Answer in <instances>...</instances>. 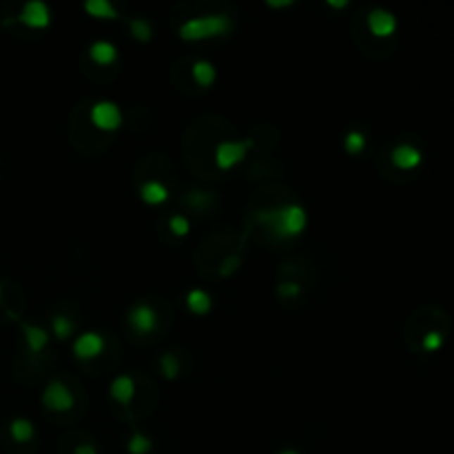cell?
Wrapping results in <instances>:
<instances>
[{
    "mask_svg": "<svg viewBox=\"0 0 454 454\" xmlns=\"http://www.w3.org/2000/svg\"><path fill=\"white\" fill-rule=\"evenodd\" d=\"M84 11L91 13L94 18H107V20H113L118 16L115 7L109 0H89V3H84Z\"/></svg>",
    "mask_w": 454,
    "mask_h": 454,
    "instance_id": "ac0fdd59",
    "label": "cell"
},
{
    "mask_svg": "<svg viewBox=\"0 0 454 454\" xmlns=\"http://www.w3.org/2000/svg\"><path fill=\"white\" fill-rule=\"evenodd\" d=\"M104 351V339L100 332H82V335L73 341V355L78 359H96Z\"/></svg>",
    "mask_w": 454,
    "mask_h": 454,
    "instance_id": "9c48e42d",
    "label": "cell"
},
{
    "mask_svg": "<svg viewBox=\"0 0 454 454\" xmlns=\"http://www.w3.org/2000/svg\"><path fill=\"white\" fill-rule=\"evenodd\" d=\"M231 29H233V23L229 16H224V13H208V16H198V18L182 23L179 38L198 42V40H206V38L224 36V34H229Z\"/></svg>",
    "mask_w": 454,
    "mask_h": 454,
    "instance_id": "7a4b0ae2",
    "label": "cell"
},
{
    "mask_svg": "<svg viewBox=\"0 0 454 454\" xmlns=\"http://www.w3.org/2000/svg\"><path fill=\"white\" fill-rule=\"evenodd\" d=\"M129 324L135 332L149 335V332H153L158 328V313L153 310V306H149L142 301V304H135L129 310Z\"/></svg>",
    "mask_w": 454,
    "mask_h": 454,
    "instance_id": "52a82bcc",
    "label": "cell"
},
{
    "mask_svg": "<svg viewBox=\"0 0 454 454\" xmlns=\"http://www.w3.org/2000/svg\"><path fill=\"white\" fill-rule=\"evenodd\" d=\"M160 368H162V372H164L166 379H175V377L179 374V361H177L175 355L164 353L162 359H160Z\"/></svg>",
    "mask_w": 454,
    "mask_h": 454,
    "instance_id": "603a6c76",
    "label": "cell"
},
{
    "mask_svg": "<svg viewBox=\"0 0 454 454\" xmlns=\"http://www.w3.org/2000/svg\"><path fill=\"white\" fill-rule=\"evenodd\" d=\"M326 5H328V7H332V9H343V7H348L346 0H328Z\"/></svg>",
    "mask_w": 454,
    "mask_h": 454,
    "instance_id": "f1b7e54d",
    "label": "cell"
},
{
    "mask_svg": "<svg viewBox=\"0 0 454 454\" xmlns=\"http://www.w3.org/2000/svg\"><path fill=\"white\" fill-rule=\"evenodd\" d=\"M390 160H392V164L397 166V169L412 171L423 162V156H421V151L417 146H412V144H399V146L392 149Z\"/></svg>",
    "mask_w": 454,
    "mask_h": 454,
    "instance_id": "30bf717a",
    "label": "cell"
},
{
    "mask_svg": "<svg viewBox=\"0 0 454 454\" xmlns=\"http://www.w3.org/2000/svg\"><path fill=\"white\" fill-rule=\"evenodd\" d=\"M368 29L372 32V36L377 38H388L397 32V18L395 13L377 7L368 13Z\"/></svg>",
    "mask_w": 454,
    "mask_h": 454,
    "instance_id": "ba28073f",
    "label": "cell"
},
{
    "mask_svg": "<svg viewBox=\"0 0 454 454\" xmlns=\"http://www.w3.org/2000/svg\"><path fill=\"white\" fill-rule=\"evenodd\" d=\"M20 328H23V335H25V341H27V348L29 353H42L44 348L49 343V332L40 328V326H34V324H27V322H20Z\"/></svg>",
    "mask_w": 454,
    "mask_h": 454,
    "instance_id": "8fae6325",
    "label": "cell"
},
{
    "mask_svg": "<svg viewBox=\"0 0 454 454\" xmlns=\"http://www.w3.org/2000/svg\"><path fill=\"white\" fill-rule=\"evenodd\" d=\"M291 5H293L291 0H279V3L277 0H268V7H291Z\"/></svg>",
    "mask_w": 454,
    "mask_h": 454,
    "instance_id": "f546056e",
    "label": "cell"
},
{
    "mask_svg": "<svg viewBox=\"0 0 454 454\" xmlns=\"http://www.w3.org/2000/svg\"><path fill=\"white\" fill-rule=\"evenodd\" d=\"M210 306H213V299H210V295L202 289H193L187 293V308L195 315H206L210 310Z\"/></svg>",
    "mask_w": 454,
    "mask_h": 454,
    "instance_id": "2e32d148",
    "label": "cell"
},
{
    "mask_svg": "<svg viewBox=\"0 0 454 454\" xmlns=\"http://www.w3.org/2000/svg\"><path fill=\"white\" fill-rule=\"evenodd\" d=\"M109 395L113 401L118 403H131L133 397H135V382H133V377L129 374H120L115 377V379L111 382V388H109Z\"/></svg>",
    "mask_w": 454,
    "mask_h": 454,
    "instance_id": "7c38bea8",
    "label": "cell"
},
{
    "mask_svg": "<svg viewBox=\"0 0 454 454\" xmlns=\"http://www.w3.org/2000/svg\"><path fill=\"white\" fill-rule=\"evenodd\" d=\"M0 299H3V286H0Z\"/></svg>",
    "mask_w": 454,
    "mask_h": 454,
    "instance_id": "1f68e13d",
    "label": "cell"
},
{
    "mask_svg": "<svg viewBox=\"0 0 454 454\" xmlns=\"http://www.w3.org/2000/svg\"><path fill=\"white\" fill-rule=\"evenodd\" d=\"M237 264H239L237 257H231V260H224V264H222V275H229L231 270L237 268Z\"/></svg>",
    "mask_w": 454,
    "mask_h": 454,
    "instance_id": "4316f807",
    "label": "cell"
},
{
    "mask_svg": "<svg viewBox=\"0 0 454 454\" xmlns=\"http://www.w3.org/2000/svg\"><path fill=\"white\" fill-rule=\"evenodd\" d=\"M251 146V140H226L215 146V164L217 169L229 171L235 164H239L246 158V151Z\"/></svg>",
    "mask_w": 454,
    "mask_h": 454,
    "instance_id": "5b68a950",
    "label": "cell"
},
{
    "mask_svg": "<svg viewBox=\"0 0 454 454\" xmlns=\"http://www.w3.org/2000/svg\"><path fill=\"white\" fill-rule=\"evenodd\" d=\"M127 450H129V454H149L153 450V441L142 432H133L127 443Z\"/></svg>",
    "mask_w": 454,
    "mask_h": 454,
    "instance_id": "ffe728a7",
    "label": "cell"
},
{
    "mask_svg": "<svg viewBox=\"0 0 454 454\" xmlns=\"http://www.w3.org/2000/svg\"><path fill=\"white\" fill-rule=\"evenodd\" d=\"M260 220L264 224H268L275 235L289 239V237H297L299 233H304L306 224H308V215L304 206L299 204H284L275 210H264L260 215Z\"/></svg>",
    "mask_w": 454,
    "mask_h": 454,
    "instance_id": "6da1fadb",
    "label": "cell"
},
{
    "mask_svg": "<svg viewBox=\"0 0 454 454\" xmlns=\"http://www.w3.org/2000/svg\"><path fill=\"white\" fill-rule=\"evenodd\" d=\"M9 434H11V439L16 443H27V441H32V439L36 436V426L29 419L18 417V419H13L9 423Z\"/></svg>",
    "mask_w": 454,
    "mask_h": 454,
    "instance_id": "9a60e30c",
    "label": "cell"
},
{
    "mask_svg": "<svg viewBox=\"0 0 454 454\" xmlns=\"http://www.w3.org/2000/svg\"><path fill=\"white\" fill-rule=\"evenodd\" d=\"M277 454H301V452H297V450H282V452H277Z\"/></svg>",
    "mask_w": 454,
    "mask_h": 454,
    "instance_id": "4dcf8cb0",
    "label": "cell"
},
{
    "mask_svg": "<svg viewBox=\"0 0 454 454\" xmlns=\"http://www.w3.org/2000/svg\"><path fill=\"white\" fill-rule=\"evenodd\" d=\"M91 122H94L100 131H118L122 127V111L115 102L111 100H100L91 107Z\"/></svg>",
    "mask_w": 454,
    "mask_h": 454,
    "instance_id": "277c9868",
    "label": "cell"
},
{
    "mask_svg": "<svg viewBox=\"0 0 454 454\" xmlns=\"http://www.w3.org/2000/svg\"><path fill=\"white\" fill-rule=\"evenodd\" d=\"M89 58L94 60L96 65H100V67H109V65L115 63L118 49H115V44L109 42V40H96L89 47Z\"/></svg>",
    "mask_w": 454,
    "mask_h": 454,
    "instance_id": "4fadbf2b",
    "label": "cell"
},
{
    "mask_svg": "<svg viewBox=\"0 0 454 454\" xmlns=\"http://www.w3.org/2000/svg\"><path fill=\"white\" fill-rule=\"evenodd\" d=\"M16 20L29 29H44L51 23V11H49L47 3H42V0H29L23 7V11L18 13Z\"/></svg>",
    "mask_w": 454,
    "mask_h": 454,
    "instance_id": "8992f818",
    "label": "cell"
},
{
    "mask_svg": "<svg viewBox=\"0 0 454 454\" xmlns=\"http://www.w3.org/2000/svg\"><path fill=\"white\" fill-rule=\"evenodd\" d=\"M129 29H131V36L138 42H149L151 36H153V27H151L146 18H133L129 23Z\"/></svg>",
    "mask_w": 454,
    "mask_h": 454,
    "instance_id": "d6986e66",
    "label": "cell"
},
{
    "mask_svg": "<svg viewBox=\"0 0 454 454\" xmlns=\"http://www.w3.org/2000/svg\"><path fill=\"white\" fill-rule=\"evenodd\" d=\"M51 328H53V335L58 339H67V337H71V332H73V324H71L69 317H65V315H53Z\"/></svg>",
    "mask_w": 454,
    "mask_h": 454,
    "instance_id": "7402d4cb",
    "label": "cell"
},
{
    "mask_svg": "<svg viewBox=\"0 0 454 454\" xmlns=\"http://www.w3.org/2000/svg\"><path fill=\"white\" fill-rule=\"evenodd\" d=\"M42 403L47 410L51 412H67L75 405V397L73 392L60 382V379H53L44 386V392H42Z\"/></svg>",
    "mask_w": 454,
    "mask_h": 454,
    "instance_id": "3957f363",
    "label": "cell"
},
{
    "mask_svg": "<svg viewBox=\"0 0 454 454\" xmlns=\"http://www.w3.org/2000/svg\"><path fill=\"white\" fill-rule=\"evenodd\" d=\"M193 73V80L198 82L200 87H210L217 78V71H215V65L208 63V60H198V63L193 65L191 69Z\"/></svg>",
    "mask_w": 454,
    "mask_h": 454,
    "instance_id": "e0dca14e",
    "label": "cell"
},
{
    "mask_svg": "<svg viewBox=\"0 0 454 454\" xmlns=\"http://www.w3.org/2000/svg\"><path fill=\"white\" fill-rule=\"evenodd\" d=\"M140 198H142V202H146L151 206H158V204H164L166 200H169V189H166L158 179H149L140 189Z\"/></svg>",
    "mask_w": 454,
    "mask_h": 454,
    "instance_id": "5bb4252c",
    "label": "cell"
},
{
    "mask_svg": "<svg viewBox=\"0 0 454 454\" xmlns=\"http://www.w3.org/2000/svg\"><path fill=\"white\" fill-rule=\"evenodd\" d=\"M363 146H366V135H363L361 131H348L346 133V138H343L346 153L357 156V153H361V151H363Z\"/></svg>",
    "mask_w": 454,
    "mask_h": 454,
    "instance_id": "44dd1931",
    "label": "cell"
},
{
    "mask_svg": "<svg viewBox=\"0 0 454 454\" xmlns=\"http://www.w3.org/2000/svg\"><path fill=\"white\" fill-rule=\"evenodd\" d=\"M301 293V286L297 282H284L277 286V295L279 297H297Z\"/></svg>",
    "mask_w": 454,
    "mask_h": 454,
    "instance_id": "484cf974",
    "label": "cell"
},
{
    "mask_svg": "<svg viewBox=\"0 0 454 454\" xmlns=\"http://www.w3.org/2000/svg\"><path fill=\"white\" fill-rule=\"evenodd\" d=\"M169 229H171V233L175 237H187L189 231H191V222H189L187 215H173L169 220Z\"/></svg>",
    "mask_w": 454,
    "mask_h": 454,
    "instance_id": "cb8c5ba5",
    "label": "cell"
},
{
    "mask_svg": "<svg viewBox=\"0 0 454 454\" xmlns=\"http://www.w3.org/2000/svg\"><path fill=\"white\" fill-rule=\"evenodd\" d=\"M73 454H98L96 446H91V443H80L78 448L73 450Z\"/></svg>",
    "mask_w": 454,
    "mask_h": 454,
    "instance_id": "83f0119b",
    "label": "cell"
},
{
    "mask_svg": "<svg viewBox=\"0 0 454 454\" xmlns=\"http://www.w3.org/2000/svg\"><path fill=\"white\" fill-rule=\"evenodd\" d=\"M423 351L426 353H434V351H439V348L443 346V335L441 332H436V330H430L426 337H423Z\"/></svg>",
    "mask_w": 454,
    "mask_h": 454,
    "instance_id": "d4e9b609",
    "label": "cell"
}]
</instances>
